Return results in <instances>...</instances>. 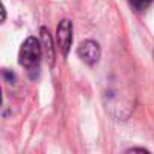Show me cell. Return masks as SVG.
I'll use <instances>...</instances> for the list:
<instances>
[{
	"instance_id": "1",
	"label": "cell",
	"mask_w": 154,
	"mask_h": 154,
	"mask_svg": "<svg viewBox=\"0 0 154 154\" xmlns=\"http://www.w3.org/2000/svg\"><path fill=\"white\" fill-rule=\"evenodd\" d=\"M20 65L24 66L29 72L38 71L39 68V60H41V44L35 36L27 38L21 48H20Z\"/></svg>"
},
{
	"instance_id": "3",
	"label": "cell",
	"mask_w": 154,
	"mask_h": 154,
	"mask_svg": "<svg viewBox=\"0 0 154 154\" xmlns=\"http://www.w3.org/2000/svg\"><path fill=\"white\" fill-rule=\"evenodd\" d=\"M77 54L85 63H95L100 59V47L95 41H85L77 48Z\"/></svg>"
},
{
	"instance_id": "2",
	"label": "cell",
	"mask_w": 154,
	"mask_h": 154,
	"mask_svg": "<svg viewBox=\"0 0 154 154\" xmlns=\"http://www.w3.org/2000/svg\"><path fill=\"white\" fill-rule=\"evenodd\" d=\"M56 36H57V45H59L60 51L66 56L69 51V47H71V41H72V26H71L69 20H62L59 23Z\"/></svg>"
},
{
	"instance_id": "4",
	"label": "cell",
	"mask_w": 154,
	"mask_h": 154,
	"mask_svg": "<svg viewBox=\"0 0 154 154\" xmlns=\"http://www.w3.org/2000/svg\"><path fill=\"white\" fill-rule=\"evenodd\" d=\"M130 5L136 11H143L151 5V0H130Z\"/></svg>"
}]
</instances>
